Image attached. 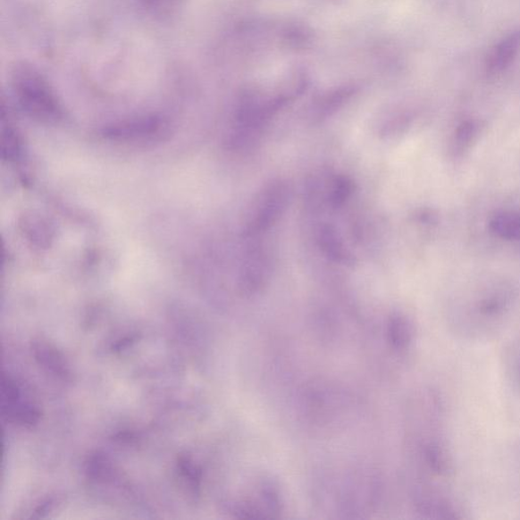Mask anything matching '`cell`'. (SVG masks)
<instances>
[{"label":"cell","instance_id":"ba28073f","mask_svg":"<svg viewBox=\"0 0 520 520\" xmlns=\"http://www.w3.org/2000/svg\"><path fill=\"white\" fill-rule=\"evenodd\" d=\"M319 243H321V247L325 252V255L336 260V262H351V255L348 254L343 243L339 239L336 231L331 227L322 229L321 234H319Z\"/></svg>","mask_w":520,"mask_h":520},{"label":"cell","instance_id":"8992f818","mask_svg":"<svg viewBox=\"0 0 520 520\" xmlns=\"http://www.w3.org/2000/svg\"><path fill=\"white\" fill-rule=\"evenodd\" d=\"M415 326L407 316L393 315L388 323V338L390 345L398 351L407 350L415 339Z\"/></svg>","mask_w":520,"mask_h":520},{"label":"cell","instance_id":"277c9868","mask_svg":"<svg viewBox=\"0 0 520 520\" xmlns=\"http://www.w3.org/2000/svg\"><path fill=\"white\" fill-rule=\"evenodd\" d=\"M520 54V29L512 32L499 43L490 54L487 61V71L497 74L507 70L515 63Z\"/></svg>","mask_w":520,"mask_h":520},{"label":"cell","instance_id":"5b68a950","mask_svg":"<svg viewBox=\"0 0 520 520\" xmlns=\"http://www.w3.org/2000/svg\"><path fill=\"white\" fill-rule=\"evenodd\" d=\"M267 277V262L260 251L251 252L243 266L242 286L244 291L255 294L264 284Z\"/></svg>","mask_w":520,"mask_h":520},{"label":"cell","instance_id":"6da1fadb","mask_svg":"<svg viewBox=\"0 0 520 520\" xmlns=\"http://www.w3.org/2000/svg\"><path fill=\"white\" fill-rule=\"evenodd\" d=\"M13 90L21 111L36 121L56 123L63 118V109L55 91L32 65L16 66L13 74Z\"/></svg>","mask_w":520,"mask_h":520},{"label":"cell","instance_id":"7a4b0ae2","mask_svg":"<svg viewBox=\"0 0 520 520\" xmlns=\"http://www.w3.org/2000/svg\"><path fill=\"white\" fill-rule=\"evenodd\" d=\"M289 189L283 182H274L260 196L256 210L252 213L245 234L257 236L269 230L286 210Z\"/></svg>","mask_w":520,"mask_h":520},{"label":"cell","instance_id":"30bf717a","mask_svg":"<svg viewBox=\"0 0 520 520\" xmlns=\"http://www.w3.org/2000/svg\"><path fill=\"white\" fill-rule=\"evenodd\" d=\"M480 133V124L474 121H467L458 126L456 131V148L459 152H465L477 138Z\"/></svg>","mask_w":520,"mask_h":520},{"label":"cell","instance_id":"9c48e42d","mask_svg":"<svg viewBox=\"0 0 520 520\" xmlns=\"http://www.w3.org/2000/svg\"><path fill=\"white\" fill-rule=\"evenodd\" d=\"M151 16L169 20L177 16L187 0H138Z\"/></svg>","mask_w":520,"mask_h":520},{"label":"cell","instance_id":"52a82bcc","mask_svg":"<svg viewBox=\"0 0 520 520\" xmlns=\"http://www.w3.org/2000/svg\"><path fill=\"white\" fill-rule=\"evenodd\" d=\"M490 229L503 239L520 241V214L497 213L490 221Z\"/></svg>","mask_w":520,"mask_h":520},{"label":"cell","instance_id":"3957f363","mask_svg":"<svg viewBox=\"0 0 520 520\" xmlns=\"http://www.w3.org/2000/svg\"><path fill=\"white\" fill-rule=\"evenodd\" d=\"M165 126L162 119L152 116L138 118L135 121L110 126L106 137L121 142H148L164 133Z\"/></svg>","mask_w":520,"mask_h":520},{"label":"cell","instance_id":"7c38bea8","mask_svg":"<svg viewBox=\"0 0 520 520\" xmlns=\"http://www.w3.org/2000/svg\"><path fill=\"white\" fill-rule=\"evenodd\" d=\"M509 366L512 382H514L520 388V347H518L516 351L512 354V359Z\"/></svg>","mask_w":520,"mask_h":520},{"label":"cell","instance_id":"8fae6325","mask_svg":"<svg viewBox=\"0 0 520 520\" xmlns=\"http://www.w3.org/2000/svg\"><path fill=\"white\" fill-rule=\"evenodd\" d=\"M353 191V183L347 177H339L334 180L330 199L333 206L343 205L346 200L351 197Z\"/></svg>","mask_w":520,"mask_h":520}]
</instances>
